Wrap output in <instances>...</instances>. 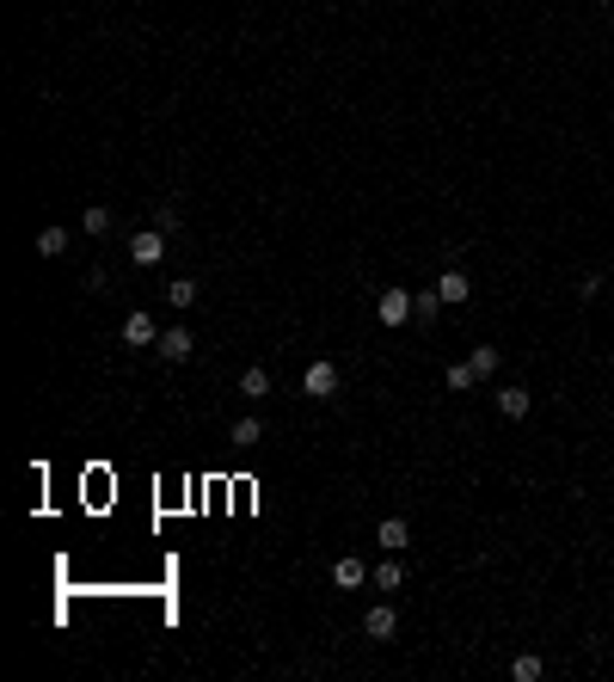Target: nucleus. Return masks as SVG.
I'll return each mask as SVG.
<instances>
[{
  "label": "nucleus",
  "mask_w": 614,
  "mask_h": 682,
  "mask_svg": "<svg viewBox=\"0 0 614 682\" xmlns=\"http://www.w3.org/2000/svg\"><path fill=\"white\" fill-rule=\"evenodd\" d=\"M411 302H418V314H424V320H437V314H443V296H437V289H424V296H411Z\"/></svg>",
  "instance_id": "21"
},
{
  "label": "nucleus",
  "mask_w": 614,
  "mask_h": 682,
  "mask_svg": "<svg viewBox=\"0 0 614 682\" xmlns=\"http://www.w3.org/2000/svg\"><path fill=\"white\" fill-rule=\"evenodd\" d=\"M178 222H185V215H178L172 204H160V209H154V228H160V234H178Z\"/></svg>",
  "instance_id": "20"
},
{
  "label": "nucleus",
  "mask_w": 614,
  "mask_h": 682,
  "mask_svg": "<svg viewBox=\"0 0 614 682\" xmlns=\"http://www.w3.org/2000/svg\"><path fill=\"white\" fill-rule=\"evenodd\" d=\"M130 259H136V265H160V259H167V234H160V228H141V234L130 240Z\"/></svg>",
  "instance_id": "3"
},
{
  "label": "nucleus",
  "mask_w": 614,
  "mask_h": 682,
  "mask_svg": "<svg viewBox=\"0 0 614 682\" xmlns=\"http://www.w3.org/2000/svg\"><path fill=\"white\" fill-rule=\"evenodd\" d=\"M68 252V228H43L37 234V259H62Z\"/></svg>",
  "instance_id": "11"
},
{
  "label": "nucleus",
  "mask_w": 614,
  "mask_h": 682,
  "mask_svg": "<svg viewBox=\"0 0 614 682\" xmlns=\"http://www.w3.org/2000/svg\"><path fill=\"white\" fill-rule=\"evenodd\" d=\"M400 578H406V572H400L393 559H381L375 566V590H400Z\"/></svg>",
  "instance_id": "19"
},
{
  "label": "nucleus",
  "mask_w": 614,
  "mask_h": 682,
  "mask_svg": "<svg viewBox=\"0 0 614 682\" xmlns=\"http://www.w3.org/2000/svg\"><path fill=\"white\" fill-rule=\"evenodd\" d=\"M369 578V566H363V559H357V553H344L339 566H332V584H344V590H357V584Z\"/></svg>",
  "instance_id": "9"
},
{
  "label": "nucleus",
  "mask_w": 614,
  "mask_h": 682,
  "mask_svg": "<svg viewBox=\"0 0 614 682\" xmlns=\"http://www.w3.org/2000/svg\"><path fill=\"white\" fill-rule=\"evenodd\" d=\"M498 412L504 418H528V387H498Z\"/></svg>",
  "instance_id": "10"
},
{
  "label": "nucleus",
  "mask_w": 614,
  "mask_h": 682,
  "mask_svg": "<svg viewBox=\"0 0 614 682\" xmlns=\"http://www.w3.org/2000/svg\"><path fill=\"white\" fill-rule=\"evenodd\" d=\"M467 363H474V369H479V381H485V376H498V363H504V357H498V344H479Z\"/></svg>",
  "instance_id": "14"
},
{
  "label": "nucleus",
  "mask_w": 614,
  "mask_h": 682,
  "mask_svg": "<svg viewBox=\"0 0 614 682\" xmlns=\"http://www.w3.org/2000/svg\"><path fill=\"white\" fill-rule=\"evenodd\" d=\"M123 344H160V326H154L148 307H136V314L123 320Z\"/></svg>",
  "instance_id": "5"
},
{
  "label": "nucleus",
  "mask_w": 614,
  "mask_h": 682,
  "mask_svg": "<svg viewBox=\"0 0 614 682\" xmlns=\"http://www.w3.org/2000/svg\"><path fill=\"white\" fill-rule=\"evenodd\" d=\"M375 541H381V553H400V547H411V529H406V516H381Z\"/></svg>",
  "instance_id": "7"
},
{
  "label": "nucleus",
  "mask_w": 614,
  "mask_h": 682,
  "mask_svg": "<svg viewBox=\"0 0 614 682\" xmlns=\"http://www.w3.org/2000/svg\"><path fill=\"white\" fill-rule=\"evenodd\" d=\"M258 437H265V424H258V418H234V443L239 449H252Z\"/></svg>",
  "instance_id": "17"
},
{
  "label": "nucleus",
  "mask_w": 614,
  "mask_h": 682,
  "mask_svg": "<svg viewBox=\"0 0 614 682\" xmlns=\"http://www.w3.org/2000/svg\"><path fill=\"white\" fill-rule=\"evenodd\" d=\"M418 302H411V289H381V326H406Z\"/></svg>",
  "instance_id": "2"
},
{
  "label": "nucleus",
  "mask_w": 614,
  "mask_h": 682,
  "mask_svg": "<svg viewBox=\"0 0 614 682\" xmlns=\"http://www.w3.org/2000/svg\"><path fill=\"white\" fill-rule=\"evenodd\" d=\"M80 228H86V234H104V228H111V209H104V204H93L86 215H80Z\"/></svg>",
  "instance_id": "18"
},
{
  "label": "nucleus",
  "mask_w": 614,
  "mask_h": 682,
  "mask_svg": "<svg viewBox=\"0 0 614 682\" xmlns=\"http://www.w3.org/2000/svg\"><path fill=\"white\" fill-rule=\"evenodd\" d=\"M363 633H369V640H393V633H400V614L387 609V603H375V609L363 614Z\"/></svg>",
  "instance_id": "8"
},
{
  "label": "nucleus",
  "mask_w": 614,
  "mask_h": 682,
  "mask_svg": "<svg viewBox=\"0 0 614 682\" xmlns=\"http://www.w3.org/2000/svg\"><path fill=\"white\" fill-rule=\"evenodd\" d=\"M437 296H443V307H461L467 296H474L467 271H461V265H455V271H443V277H437Z\"/></svg>",
  "instance_id": "6"
},
{
  "label": "nucleus",
  "mask_w": 614,
  "mask_h": 682,
  "mask_svg": "<svg viewBox=\"0 0 614 682\" xmlns=\"http://www.w3.org/2000/svg\"><path fill=\"white\" fill-rule=\"evenodd\" d=\"M239 394H246V400H265V394H271V369H246V376H239Z\"/></svg>",
  "instance_id": "12"
},
{
  "label": "nucleus",
  "mask_w": 614,
  "mask_h": 682,
  "mask_svg": "<svg viewBox=\"0 0 614 682\" xmlns=\"http://www.w3.org/2000/svg\"><path fill=\"white\" fill-rule=\"evenodd\" d=\"M602 296V277H578V302H596Z\"/></svg>",
  "instance_id": "22"
},
{
  "label": "nucleus",
  "mask_w": 614,
  "mask_h": 682,
  "mask_svg": "<svg viewBox=\"0 0 614 682\" xmlns=\"http://www.w3.org/2000/svg\"><path fill=\"white\" fill-rule=\"evenodd\" d=\"M154 350H160L167 363H191V350H197V339H191L185 326H167V332H160V344H154Z\"/></svg>",
  "instance_id": "4"
},
{
  "label": "nucleus",
  "mask_w": 614,
  "mask_h": 682,
  "mask_svg": "<svg viewBox=\"0 0 614 682\" xmlns=\"http://www.w3.org/2000/svg\"><path fill=\"white\" fill-rule=\"evenodd\" d=\"M541 670H546V664L535 658V651H522V658H510V677H516V682H541Z\"/></svg>",
  "instance_id": "13"
},
{
  "label": "nucleus",
  "mask_w": 614,
  "mask_h": 682,
  "mask_svg": "<svg viewBox=\"0 0 614 682\" xmlns=\"http://www.w3.org/2000/svg\"><path fill=\"white\" fill-rule=\"evenodd\" d=\"M302 394H307V400H332V394H339V369H332L326 357H320V363H307Z\"/></svg>",
  "instance_id": "1"
},
{
  "label": "nucleus",
  "mask_w": 614,
  "mask_h": 682,
  "mask_svg": "<svg viewBox=\"0 0 614 682\" xmlns=\"http://www.w3.org/2000/svg\"><path fill=\"white\" fill-rule=\"evenodd\" d=\"M167 302L172 307H191V302H197V283H191V277H172V283H167Z\"/></svg>",
  "instance_id": "15"
},
{
  "label": "nucleus",
  "mask_w": 614,
  "mask_h": 682,
  "mask_svg": "<svg viewBox=\"0 0 614 682\" xmlns=\"http://www.w3.org/2000/svg\"><path fill=\"white\" fill-rule=\"evenodd\" d=\"M448 387H455V394H467V387H474V381H479V369H474V363H448Z\"/></svg>",
  "instance_id": "16"
}]
</instances>
